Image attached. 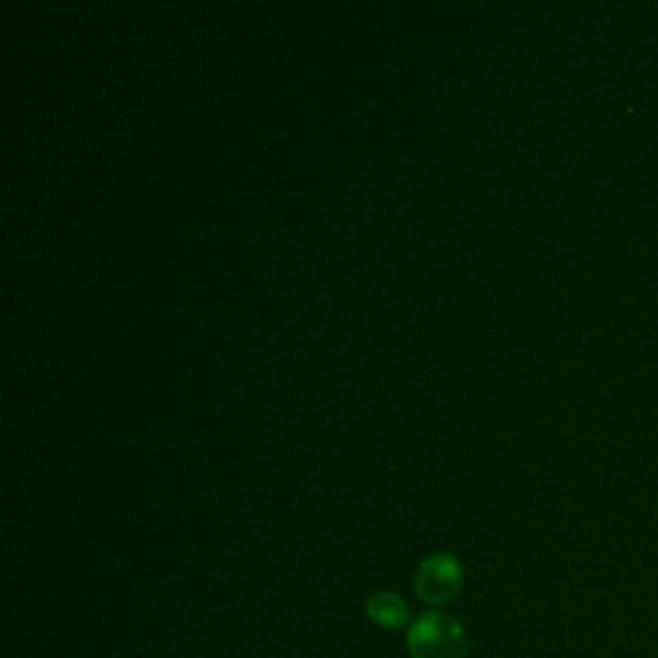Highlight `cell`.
<instances>
[{
  "label": "cell",
  "mask_w": 658,
  "mask_h": 658,
  "mask_svg": "<svg viewBox=\"0 0 658 658\" xmlns=\"http://www.w3.org/2000/svg\"><path fill=\"white\" fill-rule=\"evenodd\" d=\"M412 658H466L468 635L453 615L422 612L407 633Z\"/></svg>",
  "instance_id": "6da1fadb"
},
{
  "label": "cell",
  "mask_w": 658,
  "mask_h": 658,
  "mask_svg": "<svg viewBox=\"0 0 658 658\" xmlns=\"http://www.w3.org/2000/svg\"><path fill=\"white\" fill-rule=\"evenodd\" d=\"M365 615L381 628H401L409 623L407 602L396 592H378L365 602Z\"/></svg>",
  "instance_id": "3957f363"
},
{
  "label": "cell",
  "mask_w": 658,
  "mask_h": 658,
  "mask_svg": "<svg viewBox=\"0 0 658 658\" xmlns=\"http://www.w3.org/2000/svg\"><path fill=\"white\" fill-rule=\"evenodd\" d=\"M463 569L453 553H432L419 563L414 574V592L425 605H445L461 592Z\"/></svg>",
  "instance_id": "7a4b0ae2"
}]
</instances>
